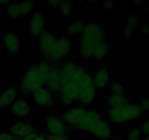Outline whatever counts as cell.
I'll return each instance as SVG.
<instances>
[{"label":"cell","instance_id":"19","mask_svg":"<svg viewBox=\"0 0 149 140\" xmlns=\"http://www.w3.org/2000/svg\"><path fill=\"white\" fill-rule=\"evenodd\" d=\"M93 77L95 87L97 88H103L109 85L111 79V74L107 69L102 68L100 69Z\"/></svg>","mask_w":149,"mask_h":140},{"label":"cell","instance_id":"2","mask_svg":"<svg viewBox=\"0 0 149 140\" xmlns=\"http://www.w3.org/2000/svg\"><path fill=\"white\" fill-rule=\"evenodd\" d=\"M52 64L42 60L31 66L24 72L20 82V91L31 94L42 88H46Z\"/></svg>","mask_w":149,"mask_h":140},{"label":"cell","instance_id":"8","mask_svg":"<svg viewBox=\"0 0 149 140\" xmlns=\"http://www.w3.org/2000/svg\"><path fill=\"white\" fill-rule=\"evenodd\" d=\"M35 7L36 4L31 1L10 3L6 9V13L10 18H21L30 14Z\"/></svg>","mask_w":149,"mask_h":140},{"label":"cell","instance_id":"5","mask_svg":"<svg viewBox=\"0 0 149 140\" xmlns=\"http://www.w3.org/2000/svg\"><path fill=\"white\" fill-rule=\"evenodd\" d=\"M142 109L135 104L130 102L118 106H110L108 109L109 120L116 124L125 123L140 118Z\"/></svg>","mask_w":149,"mask_h":140},{"label":"cell","instance_id":"38","mask_svg":"<svg viewBox=\"0 0 149 140\" xmlns=\"http://www.w3.org/2000/svg\"><path fill=\"white\" fill-rule=\"evenodd\" d=\"M111 140H122V139H119V137H114V138L111 139Z\"/></svg>","mask_w":149,"mask_h":140},{"label":"cell","instance_id":"37","mask_svg":"<svg viewBox=\"0 0 149 140\" xmlns=\"http://www.w3.org/2000/svg\"><path fill=\"white\" fill-rule=\"evenodd\" d=\"M143 1H136L135 2V4H136V5H138V6H139V5H141V4H143Z\"/></svg>","mask_w":149,"mask_h":140},{"label":"cell","instance_id":"21","mask_svg":"<svg viewBox=\"0 0 149 140\" xmlns=\"http://www.w3.org/2000/svg\"><path fill=\"white\" fill-rule=\"evenodd\" d=\"M86 26V23L81 20L71 21L66 27V33L69 35H77L82 33Z\"/></svg>","mask_w":149,"mask_h":140},{"label":"cell","instance_id":"12","mask_svg":"<svg viewBox=\"0 0 149 140\" xmlns=\"http://www.w3.org/2000/svg\"><path fill=\"white\" fill-rule=\"evenodd\" d=\"M61 88V65L59 64H52L46 88L50 90L53 94H56V93L58 94Z\"/></svg>","mask_w":149,"mask_h":140},{"label":"cell","instance_id":"18","mask_svg":"<svg viewBox=\"0 0 149 140\" xmlns=\"http://www.w3.org/2000/svg\"><path fill=\"white\" fill-rule=\"evenodd\" d=\"M3 41L6 50L8 52L15 53L19 50L20 47V40L17 35L15 33L10 32H6Z\"/></svg>","mask_w":149,"mask_h":140},{"label":"cell","instance_id":"29","mask_svg":"<svg viewBox=\"0 0 149 140\" xmlns=\"http://www.w3.org/2000/svg\"><path fill=\"white\" fill-rule=\"evenodd\" d=\"M0 140H17V139L10 132L2 131L0 133Z\"/></svg>","mask_w":149,"mask_h":140},{"label":"cell","instance_id":"31","mask_svg":"<svg viewBox=\"0 0 149 140\" xmlns=\"http://www.w3.org/2000/svg\"><path fill=\"white\" fill-rule=\"evenodd\" d=\"M139 106L142 109L143 112H148L149 111V99H142L140 102Z\"/></svg>","mask_w":149,"mask_h":140},{"label":"cell","instance_id":"11","mask_svg":"<svg viewBox=\"0 0 149 140\" xmlns=\"http://www.w3.org/2000/svg\"><path fill=\"white\" fill-rule=\"evenodd\" d=\"M45 15L41 12L36 11L32 13L29 23V32L33 38L39 36L46 31Z\"/></svg>","mask_w":149,"mask_h":140},{"label":"cell","instance_id":"14","mask_svg":"<svg viewBox=\"0 0 149 140\" xmlns=\"http://www.w3.org/2000/svg\"><path fill=\"white\" fill-rule=\"evenodd\" d=\"M90 133L95 138L98 139H109L113 136L111 127L109 123L103 119L93 125Z\"/></svg>","mask_w":149,"mask_h":140},{"label":"cell","instance_id":"25","mask_svg":"<svg viewBox=\"0 0 149 140\" xmlns=\"http://www.w3.org/2000/svg\"><path fill=\"white\" fill-rule=\"evenodd\" d=\"M111 93L118 96H125V86L119 83H113L111 85Z\"/></svg>","mask_w":149,"mask_h":140},{"label":"cell","instance_id":"9","mask_svg":"<svg viewBox=\"0 0 149 140\" xmlns=\"http://www.w3.org/2000/svg\"><path fill=\"white\" fill-rule=\"evenodd\" d=\"M44 120L47 129L51 135H65L69 133V127L65 124L61 117L47 115Z\"/></svg>","mask_w":149,"mask_h":140},{"label":"cell","instance_id":"39","mask_svg":"<svg viewBox=\"0 0 149 140\" xmlns=\"http://www.w3.org/2000/svg\"><path fill=\"white\" fill-rule=\"evenodd\" d=\"M144 140H149V136H146L145 139Z\"/></svg>","mask_w":149,"mask_h":140},{"label":"cell","instance_id":"10","mask_svg":"<svg viewBox=\"0 0 149 140\" xmlns=\"http://www.w3.org/2000/svg\"><path fill=\"white\" fill-rule=\"evenodd\" d=\"M58 38L50 32L45 31L39 36V50L47 60L55 48Z\"/></svg>","mask_w":149,"mask_h":140},{"label":"cell","instance_id":"1","mask_svg":"<svg viewBox=\"0 0 149 140\" xmlns=\"http://www.w3.org/2000/svg\"><path fill=\"white\" fill-rule=\"evenodd\" d=\"M87 73L84 66L76 61H67L61 65V88L58 96L63 104L70 106L75 103L77 87Z\"/></svg>","mask_w":149,"mask_h":140},{"label":"cell","instance_id":"4","mask_svg":"<svg viewBox=\"0 0 149 140\" xmlns=\"http://www.w3.org/2000/svg\"><path fill=\"white\" fill-rule=\"evenodd\" d=\"M106 30L100 25L93 22L86 24L80 38L78 56L92 59L94 50L100 42L106 40Z\"/></svg>","mask_w":149,"mask_h":140},{"label":"cell","instance_id":"26","mask_svg":"<svg viewBox=\"0 0 149 140\" xmlns=\"http://www.w3.org/2000/svg\"><path fill=\"white\" fill-rule=\"evenodd\" d=\"M139 24V16L135 15H130L127 18L126 25L125 26L133 29L134 28L137 27Z\"/></svg>","mask_w":149,"mask_h":140},{"label":"cell","instance_id":"22","mask_svg":"<svg viewBox=\"0 0 149 140\" xmlns=\"http://www.w3.org/2000/svg\"><path fill=\"white\" fill-rule=\"evenodd\" d=\"M108 104L110 106H118L129 103V100L125 96H118L111 93L107 98Z\"/></svg>","mask_w":149,"mask_h":140},{"label":"cell","instance_id":"20","mask_svg":"<svg viewBox=\"0 0 149 140\" xmlns=\"http://www.w3.org/2000/svg\"><path fill=\"white\" fill-rule=\"evenodd\" d=\"M109 52V45L106 40L102 41L94 50L92 59L101 60L108 55Z\"/></svg>","mask_w":149,"mask_h":140},{"label":"cell","instance_id":"7","mask_svg":"<svg viewBox=\"0 0 149 140\" xmlns=\"http://www.w3.org/2000/svg\"><path fill=\"white\" fill-rule=\"evenodd\" d=\"M71 45L70 38L64 36L57 39L55 48L47 61L51 64H59L71 51Z\"/></svg>","mask_w":149,"mask_h":140},{"label":"cell","instance_id":"34","mask_svg":"<svg viewBox=\"0 0 149 140\" xmlns=\"http://www.w3.org/2000/svg\"><path fill=\"white\" fill-rule=\"evenodd\" d=\"M141 32L143 34L147 35L149 34V26L148 25H144L141 27Z\"/></svg>","mask_w":149,"mask_h":140},{"label":"cell","instance_id":"3","mask_svg":"<svg viewBox=\"0 0 149 140\" xmlns=\"http://www.w3.org/2000/svg\"><path fill=\"white\" fill-rule=\"evenodd\" d=\"M63 120L70 129L82 130L90 132L95 123L102 120L100 114L92 109L76 106L63 114Z\"/></svg>","mask_w":149,"mask_h":140},{"label":"cell","instance_id":"23","mask_svg":"<svg viewBox=\"0 0 149 140\" xmlns=\"http://www.w3.org/2000/svg\"><path fill=\"white\" fill-rule=\"evenodd\" d=\"M59 10L61 12V16L66 18L71 15V12H72V5L70 4L69 1H62L59 7Z\"/></svg>","mask_w":149,"mask_h":140},{"label":"cell","instance_id":"32","mask_svg":"<svg viewBox=\"0 0 149 140\" xmlns=\"http://www.w3.org/2000/svg\"><path fill=\"white\" fill-rule=\"evenodd\" d=\"M132 32H132V29H131L130 28L125 26L123 28V31H122V36L125 39H129L132 35Z\"/></svg>","mask_w":149,"mask_h":140},{"label":"cell","instance_id":"33","mask_svg":"<svg viewBox=\"0 0 149 140\" xmlns=\"http://www.w3.org/2000/svg\"><path fill=\"white\" fill-rule=\"evenodd\" d=\"M62 1H58V0H49L47 1V4L49 6L52 7H55V8H59L60 5H61Z\"/></svg>","mask_w":149,"mask_h":140},{"label":"cell","instance_id":"6","mask_svg":"<svg viewBox=\"0 0 149 140\" xmlns=\"http://www.w3.org/2000/svg\"><path fill=\"white\" fill-rule=\"evenodd\" d=\"M96 90L97 88L95 85L93 77L87 73L77 87L75 103L82 106L90 105L95 99Z\"/></svg>","mask_w":149,"mask_h":140},{"label":"cell","instance_id":"17","mask_svg":"<svg viewBox=\"0 0 149 140\" xmlns=\"http://www.w3.org/2000/svg\"><path fill=\"white\" fill-rule=\"evenodd\" d=\"M18 90L16 88L12 87L3 90L0 93V107H7L11 106L17 99Z\"/></svg>","mask_w":149,"mask_h":140},{"label":"cell","instance_id":"15","mask_svg":"<svg viewBox=\"0 0 149 140\" xmlns=\"http://www.w3.org/2000/svg\"><path fill=\"white\" fill-rule=\"evenodd\" d=\"M10 132L17 139H21L26 136L38 131L34 125L25 121H17L9 128Z\"/></svg>","mask_w":149,"mask_h":140},{"label":"cell","instance_id":"35","mask_svg":"<svg viewBox=\"0 0 149 140\" xmlns=\"http://www.w3.org/2000/svg\"><path fill=\"white\" fill-rule=\"evenodd\" d=\"M113 5V3L112 2V1H106V2L104 3V4H103V7H104L105 9H107V10H109V9H111L112 8Z\"/></svg>","mask_w":149,"mask_h":140},{"label":"cell","instance_id":"27","mask_svg":"<svg viewBox=\"0 0 149 140\" xmlns=\"http://www.w3.org/2000/svg\"><path fill=\"white\" fill-rule=\"evenodd\" d=\"M141 135H142V133L140 128H135L127 133V140H141Z\"/></svg>","mask_w":149,"mask_h":140},{"label":"cell","instance_id":"30","mask_svg":"<svg viewBox=\"0 0 149 140\" xmlns=\"http://www.w3.org/2000/svg\"><path fill=\"white\" fill-rule=\"evenodd\" d=\"M46 140H71L66 135H49L46 136Z\"/></svg>","mask_w":149,"mask_h":140},{"label":"cell","instance_id":"13","mask_svg":"<svg viewBox=\"0 0 149 140\" xmlns=\"http://www.w3.org/2000/svg\"><path fill=\"white\" fill-rule=\"evenodd\" d=\"M33 100L36 104L42 107L51 106L54 103L55 94L46 88H42L33 93Z\"/></svg>","mask_w":149,"mask_h":140},{"label":"cell","instance_id":"24","mask_svg":"<svg viewBox=\"0 0 149 140\" xmlns=\"http://www.w3.org/2000/svg\"><path fill=\"white\" fill-rule=\"evenodd\" d=\"M17 140H46V136L38 130L23 138L17 139Z\"/></svg>","mask_w":149,"mask_h":140},{"label":"cell","instance_id":"16","mask_svg":"<svg viewBox=\"0 0 149 140\" xmlns=\"http://www.w3.org/2000/svg\"><path fill=\"white\" fill-rule=\"evenodd\" d=\"M31 112V108L29 102L24 98L17 99L10 106V113L13 116L23 118Z\"/></svg>","mask_w":149,"mask_h":140},{"label":"cell","instance_id":"36","mask_svg":"<svg viewBox=\"0 0 149 140\" xmlns=\"http://www.w3.org/2000/svg\"><path fill=\"white\" fill-rule=\"evenodd\" d=\"M10 4V1H4V0H0V4Z\"/></svg>","mask_w":149,"mask_h":140},{"label":"cell","instance_id":"28","mask_svg":"<svg viewBox=\"0 0 149 140\" xmlns=\"http://www.w3.org/2000/svg\"><path fill=\"white\" fill-rule=\"evenodd\" d=\"M140 130H141L142 134L145 135L146 136H149V118L146 119L142 123Z\"/></svg>","mask_w":149,"mask_h":140}]
</instances>
